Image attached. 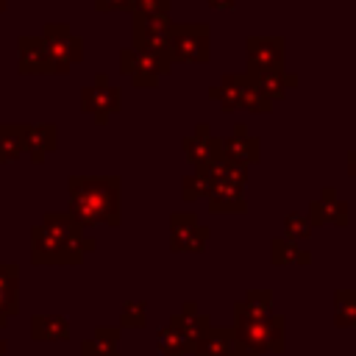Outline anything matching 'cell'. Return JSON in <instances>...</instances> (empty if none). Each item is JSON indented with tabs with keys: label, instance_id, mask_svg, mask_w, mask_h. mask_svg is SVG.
Segmentation results:
<instances>
[{
	"label": "cell",
	"instance_id": "1",
	"mask_svg": "<svg viewBox=\"0 0 356 356\" xmlns=\"http://www.w3.org/2000/svg\"><path fill=\"white\" fill-rule=\"evenodd\" d=\"M97 250V239L89 236L67 211H47L42 222L31 228V264H81Z\"/></svg>",
	"mask_w": 356,
	"mask_h": 356
},
{
	"label": "cell",
	"instance_id": "2",
	"mask_svg": "<svg viewBox=\"0 0 356 356\" xmlns=\"http://www.w3.org/2000/svg\"><path fill=\"white\" fill-rule=\"evenodd\" d=\"M67 214L86 231L95 225L117 228L122 222L120 175H70L67 178Z\"/></svg>",
	"mask_w": 356,
	"mask_h": 356
},
{
	"label": "cell",
	"instance_id": "3",
	"mask_svg": "<svg viewBox=\"0 0 356 356\" xmlns=\"http://www.w3.org/2000/svg\"><path fill=\"white\" fill-rule=\"evenodd\" d=\"M236 348L248 353H284L286 350V317L270 314L264 320H234Z\"/></svg>",
	"mask_w": 356,
	"mask_h": 356
},
{
	"label": "cell",
	"instance_id": "4",
	"mask_svg": "<svg viewBox=\"0 0 356 356\" xmlns=\"http://www.w3.org/2000/svg\"><path fill=\"white\" fill-rule=\"evenodd\" d=\"M211 58V28L206 22H175L170 33L172 64H206Z\"/></svg>",
	"mask_w": 356,
	"mask_h": 356
},
{
	"label": "cell",
	"instance_id": "5",
	"mask_svg": "<svg viewBox=\"0 0 356 356\" xmlns=\"http://www.w3.org/2000/svg\"><path fill=\"white\" fill-rule=\"evenodd\" d=\"M39 36L47 44L53 75H70L72 64H78L83 58V39L67 22H47Z\"/></svg>",
	"mask_w": 356,
	"mask_h": 356
},
{
	"label": "cell",
	"instance_id": "6",
	"mask_svg": "<svg viewBox=\"0 0 356 356\" xmlns=\"http://www.w3.org/2000/svg\"><path fill=\"white\" fill-rule=\"evenodd\" d=\"M172 61L167 56L150 53V50H139V47H122L120 50V72L125 78H131L134 86H156L164 75L172 72Z\"/></svg>",
	"mask_w": 356,
	"mask_h": 356
},
{
	"label": "cell",
	"instance_id": "7",
	"mask_svg": "<svg viewBox=\"0 0 356 356\" xmlns=\"http://www.w3.org/2000/svg\"><path fill=\"white\" fill-rule=\"evenodd\" d=\"M122 108V92L108 81L106 72H95V81L81 89V111L89 114L97 125H106L111 114Z\"/></svg>",
	"mask_w": 356,
	"mask_h": 356
},
{
	"label": "cell",
	"instance_id": "8",
	"mask_svg": "<svg viewBox=\"0 0 356 356\" xmlns=\"http://www.w3.org/2000/svg\"><path fill=\"white\" fill-rule=\"evenodd\" d=\"M170 14H131V42L139 50H150L170 58V33H172Z\"/></svg>",
	"mask_w": 356,
	"mask_h": 356
},
{
	"label": "cell",
	"instance_id": "9",
	"mask_svg": "<svg viewBox=\"0 0 356 356\" xmlns=\"http://www.w3.org/2000/svg\"><path fill=\"white\" fill-rule=\"evenodd\" d=\"M286 42L284 36H248L245 39V72H267V70H284Z\"/></svg>",
	"mask_w": 356,
	"mask_h": 356
},
{
	"label": "cell",
	"instance_id": "10",
	"mask_svg": "<svg viewBox=\"0 0 356 356\" xmlns=\"http://www.w3.org/2000/svg\"><path fill=\"white\" fill-rule=\"evenodd\" d=\"M17 72L19 75H53L47 44L42 36L25 33L17 39Z\"/></svg>",
	"mask_w": 356,
	"mask_h": 356
},
{
	"label": "cell",
	"instance_id": "11",
	"mask_svg": "<svg viewBox=\"0 0 356 356\" xmlns=\"http://www.w3.org/2000/svg\"><path fill=\"white\" fill-rule=\"evenodd\" d=\"M181 147H184V156L192 167H200V164H209L214 159L222 156L220 150V136L211 134V125L209 122H197L195 131L189 136L181 139Z\"/></svg>",
	"mask_w": 356,
	"mask_h": 356
},
{
	"label": "cell",
	"instance_id": "12",
	"mask_svg": "<svg viewBox=\"0 0 356 356\" xmlns=\"http://www.w3.org/2000/svg\"><path fill=\"white\" fill-rule=\"evenodd\" d=\"M220 150H222L225 159H231L236 164H245V167L261 161V142H259V136L248 134V128L242 122L234 125V134L231 136L220 139Z\"/></svg>",
	"mask_w": 356,
	"mask_h": 356
},
{
	"label": "cell",
	"instance_id": "13",
	"mask_svg": "<svg viewBox=\"0 0 356 356\" xmlns=\"http://www.w3.org/2000/svg\"><path fill=\"white\" fill-rule=\"evenodd\" d=\"M25 131V153L33 164H42L58 147V125L56 122H22Z\"/></svg>",
	"mask_w": 356,
	"mask_h": 356
},
{
	"label": "cell",
	"instance_id": "14",
	"mask_svg": "<svg viewBox=\"0 0 356 356\" xmlns=\"http://www.w3.org/2000/svg\"><path fill=\"white\" fill-rule=\"evenodd\" d=\"M170 323L186 337V342H189V348H192V353H195V348H197V342L214 328L211 325V317L206 314V312H200L197 309V303H192V300H186V303H181V309L170 317Z\"/></svg>",
	"mask_w": 356,
	"mask_h": 356
},
{
	"label": "cell",
	"instance_id": "15",
	"mask_svg": "<svg viewBox=\"0 0 356 356\" xmlns=\"http://www.w3.org/2000/svg\"><path fill=\"white\" fill-rule=\"evenodd\" d=\"M309 220H312V225H323V222H331V225H348V220H350V211H348V203L345 200H339L337 197V192L328 186V189H323L320 192V197L317 200H312V206H309V214H306Z\"/></svg>",
	"mask_w": 356,
	"mask_h": 356
},
{
	"label": "cell",
	"instance_id": "16",
	"mask_svg": "<svg viewBox=\"0 0 356 356\" xmlns=\"http://www.w3.org/2000/svg\"><path fill=\"white\" fill-rule=\"evenodd\" d=\"M19 314V267L14 261H0V328Z\"/></svg>",
	"mask_w": 356,
	"mask_h": 356
},
{
	"label": "cell",
	"instance_id": "17",
	"mask_svg": "<svg viewBox=\"0 0 356 356\" xmlns=\"http://www.w3.org/2000/svg\"><path fill=\"white\" fill-rule=\"evenodd\" d=\"M72 334L70 317L64 314H33L31 317V339L33 342H67Z\"/></svg>",
	"mask_w": 356,
	"mask_h": 356
},
{
	"label": "cell",
	"instance_id": "18",
	"mask_svg": "<svg viewBox=\"0 0 356 356\" xmlns=\"http://www.w3.org/2000/svg\"><path fill=\"white\" fill-rule=\"evenodd\" d=\"M270 314H275L270 289H248L245 298L234 303V320H264Z\"/></svg>",
	"mask_w": 356,
	"mask_h": 356
},
{
	"label": "cell",
	"instance_id": "19",
	"mask_svg": "<svg viewBox=\"0 0 356 356\" xmlns=\"http://www.w3.org/2000/svg\"><path fill=\"white\" fill-rule=\"evenodd\" d=\"M256 86H259V92L273 103V100H281V97H286V89H292L295 83H298V78L292 75V72H286V70H267V72H245Z\"/></svg>",
	"mask_w": 356,
	"mask_h": 356
},
{
	"label": "cell",
	"instance_id": "20",
	"mask_svg": "<svg viewBox=\"0 0 356 356\" xmlns=\"http://www.w3.org/2000/svg\"><path fill=\"white\" fill-rule=\"evenodd\" d=\"M236 350V337L234 325H214L195 348L192 356H234Z\"/></svg>",
	"mask_w": 356,
	"mask_h": 356
},
{
	"label": "cell",
	"instance_id": "21",
	"mask_svg": "<svg viewBox=\"0 0 356 356\" xmlns=\"http://www.w3.org/2000/svg\"><path fill=\"white\" fill-rule=\"evenodd\" d=\"M209 211L211 214H245L248 203L242 189H231V186H211L209 192Z\"/></svg>",
	"mask_w": 356,
	"mask_h": 356
},
{
	"label": "cell",
	"instance_id": "22",
	"mask_svg": "<svg viewBox=\"0 0 356 356\" xmlns=\"http://www.w3.org/2000/svg\"><path fill=\"white\" fill-rule=\"evenodd\" d=\"M25 153L22 122H0V164H11Z\"/></svg>",
	"mask_w": 356,
	"mask_h": 356
},
{
	"label": "cell",
	"instance_id": "23",
	"mask_svg": "<svg viewBox=\"0 0 356 356\" xmlns=\"http://www.w3.org/2000/svg\"><path fill=\"white\" fill-rule=\"evenodd\" d=\"M209 97L220 103L222 111L239 108V72H225L217 86H209Z\"/></svg>",
	"mask_w": 356,
	"mask_h": 356
},
{
	"label": "cell",
	"instance_id": "24",
	"mask_svg": "<svg viewBox=\"0 0 356 356\" xmlns=\"http://www.w3.org/2000/svg\"><path fill=\"white\" fill-rule=\"evenodd\" d=\"M270 261L273 264H309L312 253L303 250L298 242H289L286 236H275L270 242Z\"/></svg>",
	"mask_w": 356,
	"mask_h": 356
},
{
	"label": "cell",
	"instance_id": "25",
	"mask_svg": "<svg viewBox=\"0 0 356 356\" xmlns=\"http://www.w3.org/2000/svg\"><path fill=\"white\" fill-rule=\"evenodd\" d=\"M156 348H159L161 356H192V348H189L186 337L172 323H167L156 331Z\"/></svg>",
	"mask_w": 356,
	"mask_h": 356
},
{
	"label": "cell",
	"instance_id": "26",
	"mask_svg": "<svg viewBox=\"0 0 356 356\" xmlns=\"http://www.w3.org/2000/svg\"><path fill=\"white\" fill-rule=\"evenodd\" d=\"M239 108H245L250 114H267L273 108V103L259 92V86L245 72H239Z\"/></svg>",
	"mask_w": 356,
	"mask_h": 356
},
{
	"label": "cell",
	"instance_id": "27",
	"mask_svg": "<svg viewBox=\"0 0 356 356\" xmlns=\"http://www.w3.org/2000/svg\"><path fill=\"white\" fill-rule=\"evenodd\" d=\"M209 192H211V178H209L206 164L195 167V172H189V175L181 178V197L186 203L200 200V197H209Z\"/></svg>",
	"mask_w": 356,
	"mask_h": 356
},
{
	"label": "cell",
	"instance_id": "28",
	"mask_svg": "<svg viewBox=\"0 0 356 356\" xmlns=\"http://www.w3.org/2000/svg\"><path fill=\"white\" fill-rule=\"evenodd\" d=\"M334 325L356 328V289H337L334 292Z\"/></svg>",
	"mask_w": 356,
	"mask_h": 356
},
{
	"label": "cell",
	"instance_id": "29",
	"mask_svg": "<svg viewBox=\"0 0 356 356\" xmlns=\"http://www.w3.org/2000/svg\"><path fill=\"white\" fill-rule=\"evenodd\" d=\"M209 236H211L209 225H195L189 234H184L178 239H170V250L172 253H203L206 245H209Z\"/></svg>",
	"mask_w": 356,
	"mask_h": 356
},
{
	"label": "cell",
	"instance_id": "30",
	"mask_svg": "<svg viewBox=\"0 0 356 356\" xmlns=\"http://www.w3.org/2000/svg\"><path fill=\"white\" fill-rule=\"evenodd\" d=\"M117 325L122 331L125 328H145L147 325V303L145 300H128L120 309V323Z\"/></svg>",
	"mask_w": 356,
	"mask_h": 356
},
{
	"label": "cell",
	"instance_id": "31",
	"mask_svg": "<svg viewBox=\"0 0 356 356\" xmlns=\"http://www.w3.org/2000/svg\"><path fill=\"white\" fill-rule=\"evenodd\" d=\"M312 231H314V225L306 214H286L284 217V236L289 242H303L312 236Z\"/></svg>",
	"mask_w": 356,
	"mask_h": 356
},
{
	"label": "cell",
	"instance_id": "32",
	"mask_svg": "<svg viewBox=\"0 0 356 356\" xmlns=\"http://www.w3.org/2000/svg\"><path fill=\"white\" fill-rule=\"evenodd\" d=\"M195 225H200V222L192 211H172L170 214V239H178V236L189 234Z\"/></svg>",
	"mask_w": 356,
	"mask_h": 356
},
{
	"label": "cell",
	"instance_id": "33",
	"mask_svg": "<svg viewBox=\"0 0 356 356\" xmlns=\"http://www.w3.org/2000/svg\"><path fill=\"white\" fill-rule=\"evenodd\" d=\"M92 337L108 348H120V339H122V328L120 325H95Z\"/></svg>",
	"mask_w": 356,
	"mask_h": 356
},
{
	"label": "cell",
	"instance_id": "34",
	"mask_svg": "<svg viewBox=\"0 0 356 356\" xmlns=\"http://www.w3.org/2000/svg\"><path fill=\"white\" fill-rule=\"evenodd\" d=\"M81 356H122L120 348H108L103 342H97L95 337H86L81 342Z\"/></svg>",
	"mask_w": 356,
	"mask_h": 356
},
{
	"label": "cell",
	"instance_id": "35",
	"mask_svg": "<svg viewBox=\"0 0 356 356\" xmlns=\"http://www.w3.org/2000/svg\"><path fill=\"white\" fill-rule=\"evenodd\" d=\"M172 0H134V14H170Z\"/></svg>",
	"mask_w": 356,
	"mask_h": 356
},
{
	"label": "cell",
	"instance_id": "36",
	"mask_svg": "<svg viewBox=\"0 0 356 356\" xmlns=\"http://www.w3.org/2000/svg\"><path fill=\"white\" fill-rule=\"evenodd\" d=\"M97 11H131L134 14V0H95Z\"/></svg>",
	"mask_w": 356,
	"mask_h": 356
},
{
	"label": "cell",
	"instance_id": "37",
	"mask_svg": "<svg viewBox=\"0 0 356 356\" xmlns=\"http://www.w3.org/2000/svg\"><path fill=\"white\" fill-rule=\"evenodd\" d=\"M209 6H211L214 11H231V8L236 6V0H209Z\"/></svg>",
	"mask_w": 356,
	"mask_h": 356
},
{
	"label": "cell",
	"instance_id": "38",
	"mask_svg": "<svg viewBox=\"0 0 356 356\" xmlns=\"http://www.w3.org/2000/svg\"><path fill=\"white\" fill-rule=\"evenodd\" d=\"M348 172H350V175L356 178V150H353V153L348 156Z\"/></svg>",
	"mask_w": 356,
	"mask_h": 356
},
{
	"label": "cell",
	"instance_id": "39",
	"mask_svg": "<svg viewBox=\"0 0 356 356\" xmlns=\"http://www.w3.org/2000/svg\"><path fill=\"white\" fill-rule=\"evenodd\" d=\"M234 356H256V353H248V350H242V348H236V350H234Z\"/></svg>",
	"mask_w": 356,
	"mask_h": 356
},
{
	"label": "cell",
	"instance_id": "40",
	"mask_svg": "<svg viewBox=\"0 0 356 356\" xmlns=\"http://www.w3.org/2000/svg\"><path fill=\"white\" fill-rule=\"evenodd\" d=\"M6 350H8V342H6V339H0V356H6Z\"/></svg>",
	"mask_w": 356,
	"mask_h": 356
},
{
	"label": "cell",
	"instance_id": "41",
	"mask_svg": "<svg viewBox=\"0 0 356 356\" xmlns=\"http://www.w3.org/2000/svg\"><path fill=\"white\" fill-rule=\"evenodd\" d=\"M8 3H11V0H0V11H6V8H8Z\"/></svg>",
	"mask_w": 356,
	"mask_h": 356
}]
</instances>
